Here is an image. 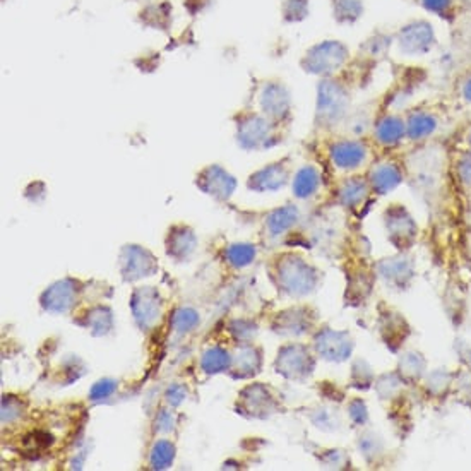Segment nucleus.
Segmentation results:
<instances>
[{
  "label": "nucleus",
  "instance_id": "1",
  "mask_svg": "<svg viewBox=\"0 0 471 471\" xmlns=\"http://www.w3.org/2000/svg\"><path fill=\"white\" fill-rule=\"evenodd\" d=\"M237 141L244 150L259 151L275 146L278 143L276 122L263 114L245 112L237 119Z\"/></svg>",
  "mask_w": 471,
  "mask_h": 471
},
{
  "label": "nucleus",
  "instance_id": "2",
  "mask_svg": "<svg viewBox=\"0 0 471 471\" xmlns=\"http://www.w3.org/2000/svg\"><path fill=\"white\" fill-rule=\"evenodd\" d=\"M278 287L290 295H307L317 283V273L307 263L293 256L281 257L278 261Z\"/></svg>",
  "mask_w": 471,
  "mask_h": 471
},
{
  "label": "nucleus",
  "instance_id": "3",
  "mask_svg": "<svg viewBox=\"0 0 471 471\" xmlns=\"http://www.w3.org/2000/svg\"><path fill=\"white\" fill-rule=\"evenodd\" d=\"M348 55L350 50L343 43L336 42V40H328V42L312 47L305 54L302 66H304V71L311 72V74L331 76L333 72L345 66Z\"/></svg>",
  "mask_w": 471,
  "mask_h": 471
},
{
  "label": "nucleus",
  "instance_id": "4",
  "mask_svg": "<svg viewBox=\"0 0 471 471\" xmlns=\"http://www.w3.org/2000/svg\"><path fill=\"white\" fill-rule=\"evenodd\" d=\"M348 91L341 83L326 79L317 90V119L324 126H333L340 122L348 108Z\"/></svg>",
  "mask_w": 471,
  "mask_h": 471
},
{
  "label": "nucleus",
  "instance_id": "5",
  "mask_svg": "<svg viewBox=\"0 0 471 471\" xmlns=\"http://www.w3.org/2000/svg\"><path fill=\"white\" fill-rule=\"evenodd\" d=\"M257 102H259L261 114L268 117L273 122L280 124L290 117V108H292V100L287 86L278 81H268L261 86L257 93Z\"/></svg>",
  "mask_w": 471,
  "mask_h": 471
},
{
  "label": "nucleus",
  "instance_id": "6",
  "mask_svg": "<svg viewBox=\"0 0 471 471\" xmlns=\"http://www.w3.org/2000/svg\"><path fill=\"white\" fill-rule=\"evenodd\" d=\"M132 312L138 326L144 331L155 328L163 314V302L160 299L158 290L153 287L138 288L132 295Z\"/></svg>",
  "mask_w": 471,
  "mask_h": 471
},
{
  "label": "nucleus",
  "instance_id": "7",
  "mask_svg": "<svg viewBox=\"0 0 471 471\" xmlns=\"http://www.w3.org/2000/svg\"><path fill=\"white\" fill-rule=\"evenodd\" d=\"M158 269L153 254L139 245H126L120 252V273L126 281L151 276Z\"/></svg>",
  "mask_w": 471,
  "mask_h": 471
},
{
  "label": "nucleus",
  "instance_id": "8",
  "mask_svg": "<svg viewBox=\"0 0 471 471\" xmlns=\"http://www.w3.org/2000/svg\"><path fill=\"white\" fill-rule=\"evenodd\" d=\"M196 185L216 201H228L237 189V180L220 165H211L201 170Z\"/></svg>",
  "mask_w": 471,
  "mask_h": 471
},
{
  "label": "nucleus",
  "instance_id": "9",
  "mask_svg": "<svg viewBox=\"0 0 471 471\" xmlns=\"http://www.w3.org/2000/svg\"><path fill=\"white\" fill-rule=\"evenodd\" d=\"M79 297L78 281L66 278V280L57 281L47 288L42 295V307L52 314L69 312L76 305Z\"/></svg>",
  "mask_w": 471,
  "mask_h": 471
},
{
  "label": "nucleus",
  "instance_id": "10",
  "mask_svg": "<svg viewBox=\"0 0 471 471\" xmlns=\"http://www.w3.org/2000/svg\"><path fill=\"white\" fill-rule=\"evenodd\" d=\"M276 372L283 374L288 379H302L312 372L314 364L304 346H285L281 353H278Z\"/></svg>",
  "mask_w": 471,
  "mask_h": 471
},
{
  "label": "nucleus",
  "instance_id": "11",
  "mask_svg": "<svg viewBox=\"0 0 471 471\" xmlns=\"http://www.w3.org/2000/svg\"><path fill=\"white\" fill-rule=\"evenodd\" d=\"M288 177L290 170L287 165H285V161H276V163L268 165V167L252 173V175L249 177L247 187L256 192H273L285 187L288 182Z\"/></svg>",
  "mask_w": 471,
  "mask_h": 471
},
{
  "label": "nucleus",
  "instance_id": "12",
  "mask_svg": "<svg viewBox=\"0 0 471 471\" xmlns=\"http://www.w3.org/2000/svg\"><path fill=\"white\" fill-rule=\"evenodd\" d=\"M329 155L333 163L341 170H355L367 158V148L360 141L345 139L334 143Z\"/></svg>",
  "mask_w": 471,
  "mask_h": 471
},
{
  "label": "nucleus",
  "instance_id": "13",
  "mask_svg": "<svg viewBox=\"0 0 471 471\" xmlns=\"http://www.w3.org/2000/svg\"><path fill=\"white\" fill-rule=\"evenodd\" d=\"M240 405L244 412H249V417L264 418L268 417L269 413H273L275 400H273V396L269 394L268 388L256 384L249 386V388L240 394Z\"/></svg>",
  "mask_w": 471,
  "mask_h": 471
},
{
  "label": "nucleus",
  "instance_id": "14",
  "mask_svg": "<svg viewBox=\"0 0 471 471\" xmlns=\"http://www.w3.org/2000/svg\"><path fill=\"white\" fill-rule=\"evenodd\" d=\"M352 341H350L348 334L345 333H334V331H324L317 336L316 348L319 355L326 360L341 362L348 358L352 353Z\"/></svg>",
  "mask_w": 471,
  "mask_h": 471
},
{
  "label": "nucleus",
  "instance_id": "15",
  "mask_svg": "<svg viewBox=\"0 0 471 471\" xmlns=\"http://www.w3.org/2000/svg\"><path fill=\"white\" fill-rule=\"evenodd\" d=\"M197 247V239L191 228L173 227L167 237V254L177 261H187Z\"/></svg>",
  "mask_w": 471,
  "mask_h": 471
},
{
  "label": "nucleus",
  "instance_id": "16",
  "mask_svg": "<svg viewBox=\"0 0 471 471\" xmlns=\"http://www.w3.org/2000/svg\"><path fill=\"white\" fill-rule=\"evenodd\" d=\"M261 365H263V355L261 350L252 345L240 346L237 352V357L233 358V377L239 379H247V377L256 376L261 372Z\"/></svg>",
  "mask_w": 471,
  "mask_h": 471
},
{
  "label": "nucleus",
  "instance_id": "17",
  "mask_svg": "<svg viewBox=\"0 0 471 471\" xmlns=\"http://www.w3.org/2000/svg\"><path fill=\"white\" fill-rule=\"evenodd\" d=\"M370 187L377 192V194H386V192L393 191L396 185L401 182V172L396 165L393 163H381L372 168L370 172Z\"/></svg>",
  "mask_w": 471,
  "mask_h": 471
},
{
  "label": "nucleus",
  "instance_id": "18",
  "mask_svg": "<svg viewBox=\"0 0 471 471\" xmlns=\"http://www.w3.org/2000/svg\"><path fill=\"white\" fill-rule=\"evenodd\" d=\"M405 132L406 124L403 122L400 117L386 115L376 124V139L379 141L382 146H393V144L400 143Z\"/></svg>",
  "mask_w": 471,
  "mask_h": 471
},
{
  "label": "nucleus",
  "instance_id": "19",
  "mask_svg": "<svg viewBox=\"0 0 471 471\" xmlns=\"http://www.w3.org/2000/svg\"><path fill=\"white\" fill-rule=\"evenodd\" d=\"M321 173L316 167H304L297 172L293 179V194L299 199H309L319 191Z\"/></svg>",
  "mask_w": 471,
  "mask_h": 471
},
{
  "label": "nucleus",
  "instance_id": "20",
  "mask_svg": "<svg viewBox=\"0 0 471 471\" xmlns=\"http://www.w3.org/2000/svg\"><path fill=\"white\" fill-rule=\"evenodd\" d=\"M84 322H79L83 328L90 329L95 336H105L114 328V317L108 307H95L84 314Z\"/></svg>",
  "mask_w": 471,
  "mask_h": 471
},
{
  "label": "nucleus",
  "instance_id": "21",
  "mask_svg": "<svg viewBox=\"0 0 471 471\" xmlns=\"http://www.w3.org/2000/svg\"><path fill=\"white\" fill-rule=\"evenodd\" d=\"M297 220H299V209L295 206H285L281 209H276V211H273L271 215L268 216L266 227H268L269 235L278 237L283 235V232L290 230V228L297 223Z\"/></svg>",
  "mask_w": 471,
  "mask_h": 471
},
{
  "label": "nucleus",
  "instance_id": "22",
  "mask_svg": "<svg viewBox=\"0 0 471 471\" xmlns=\"http://www.w3.org/2000/svg\"><path fill=\"white\" fill-rule=\"evenodd\" d=\"M233 365V357L227 350L220 348V346H213V348L206 350L201 360V367L206 374H220L228 370Z\"/></svg>",
  "mask_w": 471,
  "mask_h": 471
},
{
  "label": "nucleus",
  "instance_id": "23",
  "mask_svg": "<svg viewBox=\"0 0 471 471\" xmlns=\"http://www.w3.org/2000/svg\"><path fill=\"white\" fill-rule=\"evenodd\" d=\"M367 184L364 180H360L358 177L348 179L343 185L340 187V199L345 206L348 208H357L358 204H362L367 197Z\"/></svg>",
  "mask_w": 471,
  "mask_h": 471
},
{
  "label": "nucleus",
  "instance_id": "24",
  "mask_svg": "<svg viewBox=\"0 0 471 471\" xmlns=\"http://www.w3.org/2000/svg\"><path fill=\"white\" fill-rule=\"evenodd\" d=\"M437 127V120L424 112H415L406 122V134L412 139H424L432 134Z\"/></svg>",
  "mask_w": 471,
  "mask_h": 471
},
{
  "label": "nucleus",
  "instance_id": "25",
  "mask_svg": "<svg viewBox=\"0 0 471 471\" xmlns=\"http://www.w3.org/2000/svg\"><path fill=\"white\" fill-rule=\"evenodd\" d=\"M333 16L338 23H355L364 12L360 0H331Z\"/></svg>",
  "mask_w": 471,
  "mask_h": 471
},
{
  "label": "nucleus",
  "instance_id": "26",
  "mask_svg": "<svg viewBox=\"0 0 471 471\" xmlns=\"http://www.w3.org/2000/svg\"><path fill=\"white\" fill-rule=\"evenodd\" d=\"M173 460H175V446L170 441H161L156 442L153 446L151 454H150V465L155 470H167L170 468Z\"/></svg>",
  "mask_w": 471,
  "mask_h": 471
},
{
  "label": "nucleus",
  "instance_id": "27",
  "mask_svg": "<svg viewBox=\"0 0 471 471\" xmlns=\"http://www.w3.org/2000/svg\"><path fill=\"white\" fill-rule=\"evenodd\" d=\"M225 257H227L228 264L233 266V268L242 269L254 263V259H256V249H254V245L251 244H233L227 249Z\"/></svg>",
  "mask_w": 471,
  "mask_h": 471
},
{
  "label": "nucleus",
  "instance_id": "28",
  "mask_svg": "<svg viewBox=\"0 0 471 471\" xmlns=\"http://www.w3.org/2000/svg\"><path fill=\"white\" fill-rule=\"evenodd\" d=\"M199 314L194 309L189 307H180L173 312L172 316V328L175 333L185 334L191 333L196 326H199Z\"/></svg>",
  "mask_w": 471,
  "mask_h": 471
},
{
  "label": "nucleus",
  "instance_id": "29",
  "mask_svg": "<svg viewBox=\"0 0 471 471\" xmlns=\"http://www.w3.org/2000/svg\"><path fill=\"white\" fill-rule=\"evenodd\" d=\"M305 312H300L299 309H295V311H287L283 314H280V317L278 319L281 321V324L278 326L275 329L276 333H281V334H302L305 333V322L302 321L304 319Z\"/></svg>",
  "mask_w": 471,
  "mask_h": 471
},
{
  "label": "nucleus",
  "instance_id": "30",
  "mask_svg": "<svg viewBox=\"0 0 471 471\" xmlns=\"http://www.w3.org/2000/svg\"><path fill=\"white\" fill-rule=\"evenodd\" d=\"M309 14V0H287L283 4V18L290 23L302 21Z\"/></svg>",
  "mask_w": 471,
  "mask_h": 471
},
{
  "label": "nucleus",
  "instance_id": "31",
  "mask_svg": "<svg viewBox=\"0 0 471 471\" xmlns=\"http://www.w3.org/2000/svg\"><path fill=\"white\" fill-rule=\"evenodd\" d=\"M117 391V382L112 379H103L98 381L95 386L91 388L90 393V400L91 401H105L112 396Z\"/></svg>",
  "mask_w": 471,
  "mask_h": 471
},
{
  "label": "nucleus",
  "instance_id": "32",
  "mask_svg": "<svg viewBox=\"0 0 471 471\" xmlns=\"http://www.w3.org/2000/svg\"><path fill=\"white\" fill-rule=\"evenodd\" d=\"M21 401L16 400L14 396H4L2 401V422L11 424L16 418L21 417Z\"/></svg>",
  "mask_w": 471,
  "mask_h": 471
},
{
  "label": "nucleus",
  "instance_id": "33",
  "mask_svg": "<svg viewBox=\"0 0 471 471\" xmlns=\"http://www.w3.org/2000/svg\"><path fill=\"white\" fill-rule=\"evenodd\" d=\"M230 331L235 334V338L239 341H249L256 336L257 329L251 321H235L232 324Z\"/></svg>",
  "mask_w": 471,
  "mask_h": 471
},
{
  "label": "nucleus",
  "instance_id": "34",
  "mask_svg": "<svg viewBox=\"0 0 471 471\" xmlns=\"http://www.w3.org/2000/svg\"><path fill=\"white\" fill-rule=\"evenodd\" d=\"M175 429V415L170 410H161L155 420V432L170 434Z\"/></svg>",
  "mask_w": 471,
  "mask_h": 471
},
{
  "label": "nucleus",
  "instance_id": "35",
  "mask_svg": "<svg viewBox=\"0 0 471 471\" xmlns=\"http://www.w3.org/2000/svg\"><path fill=\"white\" fill-rule=\"evenodd\" d=\"M427 11L436 12L437 16H448L454 9V0H422Z\"/></svg>",
  "mask_w": 471,
  "mask_h": 471
},
{
  "label": "nucleus",
  "instance_id": "36",
  "mask_svg": "<svg viewBox=\"0 0 471 471\" xmlns=\"http://www.w3.org/2000/svg\"><path fill=\"white\" fill-rule=\"evenodd\" d=\"M165 398H167L168 405L179 406V405H182V403L185 401V398H187V389H185L182 384H173L168 388Z\"/></svg>",
  "mask_w": 471,
  "mask_h": 471
},
{
  "label": "nucleus",
  "instance_id": "37",
  "mask_svg": "<svg viewBox=\"0 0 471 471\" xmlns=\"http://www.w3.org/2000/svg\"><path fill=\"white\" fill-rule=\"evenodd\" d=\"M460 173L463 182L471 185V155H466L460 163Z\"/></svg>",
  "mask_w": 471,
  "mask_h": 471
},
{
  "label": "nucleus",
  "instance_id": "38",
  "mask_svg": "<svg viewBox=\"0 0 471 471\" xmlns=\"http://www.w3.org/2000/svg\"><path fill=\"white\" fill-rule=\"evenodd\" d=\"M463 95H465V98L468 100V102H471V78L466 81L465 86H463Z\"/></svg>",
  "mask_w": 471,
  "mask_h": 471
},
{
  "label": "nucleus",
  "instance_id": "39",
  "mask_svg": "<svg viewBox=\"0 0 471 471\" xmlns=\"http://www.w3.org/2000/svg\"><path fill=\"white\" fill-rule=\"evenodd\" d=\"M470 143H471V134H470Z\"/></svg>",
  "mask_w": 471,
  "mask_h": 471
}]
</instances>
